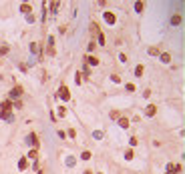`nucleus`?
Here are the masks:
<instances>
[{"mask_svg": "<svg viewBox=\"0 0 185 174\" xmlns=\"http://www.w3.org/2000/svg\"><path fill=\"white\" fill-rule=\"evenodd\" d=\"M26 144H28V146H32V150H38L40 142H38V136H36V132H30V134L26 136Z\"/></svg>", "mask_w": 185, "mask_h": 174, "instance_id": "f257e3e1", "label": "nucleus"}, {"mask_svg": "<svg viewBox=\"0 0 185 174\" xmlns=\"http://www.w3.org/2000/svg\"><path fill=\"white\" fill-rule=\"evenodd\" d=\"M22 92H24V88L16 84V86L10 90V96H8V100H12V98H20V96H22Z\"/></svg>", "mask_w": 185, "mask_h": 174, "instance_id": "f03ea898", "label": "nucleus"}, {"mask_svg": "<svg viewBox=\"0 0 185 174\" xmlns=\"http://www.w3.org/2000/svg\"><path fill=\"white\" fill-rule=\"evenodd\" d=\"M58 96L62 100H71V92H69V88L64 86V84H60V88H58Z\"/></svg>", "mask_w": 185, "mask_h": 174, "instance_id": "7ed1b4c3", "label": "nucleus"}, {"mask_svg": "<svg viewBox=\"0 0 185 174\" xmlns=\"http://www.w3.org/2000/svg\"><path fill=\"white\" fill-rule=\"evenodd\" d=\"M12 110V100H2V104H0V112H10Z\"/></svg>", "mask_w": 185, "mask_h": 174, "instance_id": "20e7f679", "label": "nucleus"}, {"mask_svg": "<svg viewBox=\"0 0 185 174\" xmlns=\"http://www.w3.org/2000/svg\"><path fill=\"white\" fill-rule=\"evenodd\" d=\"M85 62H87V64H91V66H97L101 60H99L97 56H92V54H87V56H85Z\"/></svg>", "mask_w": 185, "mask_h": 174, "instance_id": "39448f33", "label": "nucleus"}, {"mask_svg": "<svg viewBox=\"0 0 185 174\" xmlns=\"http://www.w3.org/2000/svg\"><path fill=\"white\" fill-rule=\"evenodd\" d=\"M103 18H105V22H109V24H115V22H117V18H115L113 12H103Z\"/></svg>", "mask_w": 185, "mask_h": 174, "instance_id": "423d86ee", "label": "nucleus"}, {"mask_svg": "<svg viewBox=\"0 0 185 174\" xmlns=\"http://www.w3.org/2000/svg\"><path fill=\"white\" fill-rule=\"evenodd\" d=\"M145 114H147V116H155V114H157V106H155V104H149V106L145 108Z\"/></svg>", "mask_w": 185, "mask_h": 174, "instance_id": "0eeeda50", "label": "nucleus"}, {"mask_svg": "<svg viewBox=\"0 0 185 174\" xmlns=\"http://www.w3.org/2000/svg\"><path fill=\"white\" fill-rule=\"evenodd\" d=\"M26 168H28V158L22 156V158L18 160V170H26Z\"/></svg>", "mask_w": 185, "mask_h": 174, "instance_id": "6e6552de", "label": "nucleus"}, {"mask_svg": "<svg viewBox=\"0 0 185 174\" xmlns=\"http://www.w3.org/2000/svg\"><path fill=\"white\" fill-rule=\"evenodd\" d=\"M159 58H161V62H163V64H169V62H171V54H169V52L159 54Z\"/></svg>", "mask_w": 185, "mask_h": 174, "instance_id": "1a4fd4ad", "label": "nucleus"}, {"mask_svg": "<svg viewBox=\"0 0 185 174\" xmlns=\"http://www.w3.org/2000/svg\"><path fill=\"white\" fill-rule=\"evenodd\" d=\"M20 12H24V14H28V16H30L32 6H30V4H20Z\"/></svg>", "mask_w": 185, "mask_h": 174, "instance_id": "9d476101", "label": "nucleus"}, {"mask_svg": "<svg viewBox=\"0 0 185 174\" xmlns=\"http://www.w3.org/2000/svg\"><path fill=\"white\" fill-rule=\"evenodd\" d=\"M48 6H50V12H52V14H56V12H58V8H60V2H50Z\"/></svg>", "mask_w": 185, "mask_h": 174, "instance_id": "9b49d317", "label": "nucleus"}, {"mask_svg": "<svg viewBox=\"0 0 185 174\" xmlns=\"http://www.w3.org/2000/svg\"><path fill=\"white\" fill-rule=\"evenodd\" d=\"M171 24H173V26H179V24H181V16H179V14H173V16H171Z\"/></svg>", "mask_w": 185, "mask_h": 174, "instance_id": "f8f14e48", "label": "nucleus"}, {"mask_svg": "<svg viewBox=\"0 0 185 174\" xmlns=\"http://www.w3.org/2000/svg\"><path fill=\"white\" fill-rule=\"evenodd\" d=\"M119 126H121L123 130H127V128H129V120H127L125 116H123V118H119Z\"/></svg>", "mask_w": 185, "mask_h": 174, "instance_id": "ddd939ff", "label": "nucleus"}, {"mask_svg": "<svg viewBox=\"0 0 185 174\" xmlns=\"http://www.w3.org/2000/svg\"><path fill=\"white\" fill-rule=\"evenodd\" d=\"M147 52H149L151 56H157V54H159V46H151V48H149Z\"/></svg>", "mask_w": 185, "mask_h": 174, "instance_id": "4468645a", "label": "nucleus"}, {"mask_svg": "<svg viewBox=\"0 0 185 174\" xmlns=\"http://www.w3.org/2000/svg\"><path fill=\"white\" fill-rule=\"evenodd\" d=\"M91 32H92V34H99V32H101V30H99V24H97V22H91Z\"/></svg>", "mask_w": 185, "mask_h": 174, "instance_id": "2eb2a0df", "label": "nucleus"}, {"mask_svg": "<svg viewBox=\"0 0 185 174\" xmlns=\"http://www.w3.org/2000/svg\"><path fill=\"white\" fill-rule=\"evenodd\" d=\"M28 158H30V160H36V158H38V150H30V152H28Z\"/></svg>", "mask_w": 185, "mask_h": 174, "instance_id": "dca6fc26", "label": "nucleus"}, {"mask_svg": "<svg viewBox=\"0 0 185 174\" xmlns=\"http://www.w3.org/2000/svg\"><path fill=\"white\" fill-rule=\"evenodd\" d=\"M143 70H145V68H143L141 64H139V66H135V76H143Z\"/></svg>", "mask_w": 185, "mask_h": 174, "instance_id": "f3484780", "label": "nucleus"}, {"mask_svg": "<svg viewBox=\"0 0 185 174\" xmlns=\"http://www.w3.org/2000/svg\"><path fill=\"white\" fill-rule=\"evenodd\" d=\"M97 38H99V44H101V46H105V34H103V32H99Z\"/></svg>", "mask_w": 185, "mask_h": 174, "instance_id": "a211bd4d", "label": "nucleus"}, {"mask_svg": "<svg viewBox=\"0 0 185 174\" xmlns=\"http://www.w3.org/2000/svg\"><path fill=\"white\" fill-rule=\"evenodd\" d=\"M58 116H60V118L66 116V108H64V106H58Z\"/></svg>", "mask_w": 185, "mask_h": 174, "instance_id": "6ab92c4d", "label": "nucleus"}, {"mask_svg": "<svg viewBox=\"0 0 185 174\" xmlns=\"http://www.w3.org/2000/svg\"><path fill=\"white\" fill-rule=\"evenodd\" d=\"M111 118L119 120V118H121V112H119V110H113V112H111Z\"/></svg>", "mask_w": 185, "mask_h": 174, "instance_id": "aec40b11", "label": "nucleus"}, {"mask_svg": "<svg viewBox=\"0 0 185 174\" xmlns=\"http://www.w3.org/2000/svg\"><path fill=\"white\" fill-rule=\"evenodd\" d=\"M30 50H32V52H38V50H40L38 42H32V44H30Z\"/></svg>", "mask_w": 185, "mask_h": 174, "instance_id": "412c9836", "label": "nucleus"}, {"mask_svg": "<svg viewBox=\"0 0 185 174\" xmlns=\"http://www.w3.org/2000/svg\"><path fill=\"white\" fill-rule=\"evenodd\" d=\"M167 174H175V164H167Z\"/></svg>", "mask_w": 185, "mask_h": 174, "instance_id": "4be33fe9", "label": "nucleus"}, {"mask_svg": "<svg viewBox=\"0 0 185 174\" xmlns=\"http://www.w3.org/2000/svg\"><path fill=\"white\" fill-rule=\"evenodd\" d=\"M143 8H145V4H143V2H135V10H137V12H141Z\"/></svg>", "mask_w": 185, "mask_h": 174, "instance_id": "5701e85b", "label": "nucleus"}, {"mask_svg": "<svg viewBox=\"0 0 185 174\" xmlns=\"http://www.w3.org/2000/svg\"><path fill=\"white\" fill-rule=\"evenodd\" d=\"M81 158H83V160H89V158H91V152H89V150H85V152L81 154Z\"/></svg>", "mask_w": 185, "mask_h": 174, "instance_id": "b1692460", "label": "nucleus"}, {"mask_svg": "<svg viewBox=\"0 0 185 174\" xmlns=\"http://www.w3.org/2000/svg\"><path fill=\"white\" fill-rule=\"evenodd\" d=\"M95 48H97V44H95V42H92V40H91V42H89V46H87V50H89V54H91V52H92V50H95Z\"/></svg>", "mask_w": 185, "mask_h": 174, "instance_id": "393cba45", "label": "nucleus"}, {"mask_svg": "<svg viewBox=\"0 0 185 174\" xmlns=\"http://www.w3.org/2000/svg\"><path fill=\"white\" fill-rule=\"evenodd\" d=\"M133 156H135V154H133V150H127V152H125V158H127V160H131Z\"/></svg>", "mask_w": 185, "mask_h": 174, "instance_id": "a878e982", "label": "nucleus"}, {"mask_svg": "<svg viewBox=\"0 0 185 174\" xmlns=\"http://www.w3.org/2000/svg\"><path fill=\"white\" fill-rule=\"evenodd\" d=\"M119 60L125 64V62H127V54H119Z\"/></svg>", "mask_w": 185, "mask_h": 174, "instance_id": "bb28decb", "label": "nucleus"}, {"mask_svg": "<svg viewBox=\"0 0 185 174\" xmlns=\"http://www.w3.org/2000/svg\"><path fill=\"white\" fill-rule=\"evenodd\" d=\"M0 54H2V56L8 54V46H2V48H0Z\"/></svg>", "mask_w": 185, "mask_h": 174, "instance_id": "cd10ccee", "label": "nucleus"}, {"mask_svg": "<svg viewBox=\"0 0 185 174\" xmlns=\"http://www.w3.org/2000/svg\"><path fill=\"white\" fill-rule=\"evenodd\" d=\"M69 136H71V138H75V136H77V132H75V128H69Z\"/></svg>", "mask_w": 185, "mask_h": 174, "instance_id": "c85d7f7f", "label": "nucleus"}, {"mask_svg": "<svg viewBox=\"0 0 185 174\" xmlns=\"http://www.w3.org/2000/svg\"><path fill=\"white\" fill-rule=\"evenodd\" d=\"M143 96H145V98H149V96H151V90H149V88H147V90H143Z\"/></svg>", "mask_w": 185, "mask_h": 174, "instance_id": "c756f323", "label": "nucleus"}, {"mask_svg": "<svg viewBox=\"0 0 185 174\" xmlns=\"http://www.w3.org/2000/svg\"><path fill=\"white\" fill-rule=\"evenodd\" d=\"M12 106H16V108H22V100H16V102H14Z\"/></svg>", "mask_w": 185, "mask_h": 174, "instance_id": "7c9ffc66", "label": "nucleus"}, {"mask_svg": "<svg viewBox=\"0 0 185 174\" xmlns=\"http://www.w3.org/2000/svg\"><path fill=\"white\" fill-rule=\"evenodd\" d=\"M129 142H131V146H137V142H139V140H137V138H135V136H133V138H131Z\"/></svg>", "mask_w": 185, "mask_h": 174, "instance_id": "2f4dec72", "label": "nucleus"}, {"mask_svg": "<svg viewBox=\"0 0 185 174\" xmlns=\"http://www.w3.org/2000/svg\"><path fill=\"white\" fill-rule=\"evenodd\" d=\"M125 88H127L129 92H135V86H133V84H127V86H125Z\"/></svg>", "mask_w": 185, "mask_h": 174, "instance_id": "473e14b6", "label": "nucleus"}, {"mask_svg": "<svg viewBox=\"0 0 185 174\" xmlns=\"http://www.w3.org/2000/svg\"><path fill=\"white\" fill-rule=\"evenodd\" d=\"M83 174H92V172H91V170H85V172H83Z\"/></svg>", "mask_w": 185, "mask_h": 174, "instance_id": "72a5a7b5", "label": "nucleus"}, {"mask_svg": "<svg viewBox=\"0 0 185 174\" xmlns=\"http://www.w3.org/2000/svg\"><path fill=\"white\" fill-rule=\"evenodd\" d=\"M38 174H42V170H38Z\"/></svg>", "mask_w": 185, "mask_h": 174, "instance_id": "f704fd0d", "label": "nucleus"}, {"mask_svg": "<svg viewBox=\"0 0 185 174\" xmlns=\"http://www.w3.org/2000/svg\"><path fill=\"white\" fill-rule=\"evenodd\" d=\"M99 174H101V172H99Z\"/></svg>", "mask_w": 185, "mask_h": 174, "instance_id": "c9c22d12", "label": "nucleus"}]
</instances>
